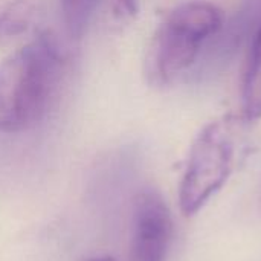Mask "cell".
<instances>
[{"mask_svg":"<svg viewBox=\"0 0 261 261\" xmlns=\"http://www.w3.org/2000/svg\"><path fill=\"white\" fill-rule=\"evenodd\" d=\"M60 75V55L47 37L24 44L0 64V132L20 133L46 115Z\"/></svg>","mask_w":261,"mask_h":261,"instance_id":"cell-1","label":"cell"},{"mask_svg":"<svg viewBox=\"0 0 261 261\" xmlns=\"http://www.w3.org/2000/svg\"><path fill=\"white\" fill-rule=\"evenodd\" d=\"M223 24L222 11L203 0L182 3L171 9L154 32L148 55L150 83L165 86L187 72L205 41Z\"/></svg>","mask_w":261,"mask_h":261,"instance_id":"cell-2","label":"cell"},{"mask_svg":"<svg viewBox=\"0 0 261 261\" xmlns=\"http://www.w3.org/2000/svg\"><path fill=\"white\" fill-rule=\"evenodd\" d=\"M234 139L229 121H214L200 130L191 145L179 188L185 216H194L228 180L234 165Z\"/></svg>","mask_w":261,"mask_h":261,"instance_id":"cell-3","label":"cell"},{"mask_svg":"<svg viewBox=\"0 0 261 261\" xmlns=\"http://www.w3.org/2000/svg\"><path fill=\"white\" fill-rule=\"evenodd\" d=\"M173 222L164 199L151 190L136 196L130 261H165L171 242Z\"/></svg>","mask_w":261,"mask_h":261,"instance_id":"cell-4","label":"cell"},{"mask_svg":"<svg viewBox=\"0 0 261 261\" xmlns=\"http://www.w3.org/2000/svg\"><path fill=\"white\" fill-rule=\"evenodd\" d=\"M242 115L248 122L261 118V26L252 38L243 75Z\"/></svg>","mask_w":261,"mask_h":261,"instance_id":"cell-5","label":"cell"},{"mask_svg":"<svg viewBox=\"0 0 261 261\" xmlns=\"http://www.w3.org/2000/svg\"><path fill=\"white\" fill-rule=\"evenodd\" d=\"M34 17V5L29 0H15L0 12V41L23 34Z\"/></svg>","mask_w":261,"mask_h":261,"instance_id":"cell-6","label":"cell"},{"mask_svg":"<svg viewBox=\"0 0 261 261\" xmlns=\"http://www.w3.org/2000/svg\"><path fill=\"white\" fill-rule=\"evenodd\" d=\"M98 0H61L64 23L72 37H81L86 31Z\"/></svg>","mask_w":261,"mask_h":261,"instance_id":"cell-7","label":"cell"},{"mask_svg":"<svg viewBox=\"0 0 261 261\" xmlns=\"http://www.w3.org/2000/svg\"><path fill=\"white\" fill-rule=\"evenodd\" d=\"M118 6H119V12H135L136 9V0H118Z\"/></svg>","mask_w":261,"mask_h":261,"instance_id":"cell-8","label":"cell"},{"mask_svg":"<svg viewBox=\"0 0 261 261\" xmlns=\"http://www.w3.org/2000/svg\"><path fill=\"white\" fill-rule=\"evenodd\" d=\"M84 261H115V258L110 255H96V257H90Z\"/></svg>","mask_w":261,"mask_h":261,"instance_id":"cell-9","label":"cell"}]
</instances>
